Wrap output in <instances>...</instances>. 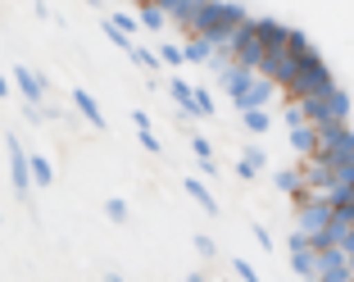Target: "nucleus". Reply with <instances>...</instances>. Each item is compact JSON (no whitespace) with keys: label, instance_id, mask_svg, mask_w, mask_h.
Masks as SVG:
<instances>
[{"label":"nucleus","instance_id":"obj_22","mask_svg":"<svg viewBox=\"0 0 354 282\" xmlns=\"http://www.w3.org/2000/svg\"><path fill=\"white\" fill-rule=\"evenodd\" d=\"M191 150H196V159H214V150H209L205 136H196V141H191Z\"/></svg>","mask_w":354,"mask_h":282},{"label":"nucleus","instance_id":"obj_17","mask_svg":"<svg viewBox=\"0 0 354 282\" xmlns=\"http://www.w3.org/2000/svg\"><path fill=\"white\" fill-rule=\"evenodd\" d=\"M196 109H200V118H214V96L205 87H196Z\"/></svg>","mask_w":354,"mask_h":282},{"label":"nucleus","instance_id":"obj_20","mask_svg":"<svg viewBox=\"0 0 354 282\" xmlns=\"http://www.w3.org/2000/svg\"><path fill=\"white\" fill-rule=\"evenodd\" d=\"M236 278H241V282H259V273H254L250 260H236Z\"/></svg>","mask_w":354,"mask_h":282},{"label":"nucleus","instance_id":"obj_18","mask_svg":"<svg viewBox=\"0 0 354 282\" xmlns=\"http://www.w3.org/2000/svg\"><path fill=\"white\" fill-rule=\"evenodd\" d=\"M159 64L177 69V64H182V46H159Z\"/></svg>","mask_w":354,"mask_h":282},{"label":"nucleus","instance_id":"obj_15","mask_svg":"<svg viewBox=\"0 0 354 282\" xmlns=\"http://www.w3.org/2000/svg\"><path fill=\"white\" fill-rule=\"evenodd\" d=\"M109 23H114V28H118V32H123L127 42H132V37H136V28H141V23H136V19H132V14H123V10H118V14H109Z\"/></svg>","mask_w":354,"mask_h":282},{"label":"nucleus","instance_id":"obj_8","mask_svg":"<svg viewBox=\"0 0 354 282\" xmlns=\"http://www.w3.org/2000/svg\"><path fill=\"white\" fill-rule=\"evenodd\" d=\"M73 105L82 109V118H86L91 127H104V114H100V105H95V96L86 91V87H73Z\"/></svg>","mask_w":354,"mask_h":282},{"label":"nucleus","instance_id":"obj_1","mask_svg":"<svg viewBox=\"0 0 354 282\" xmlns=\"http://www.w3.org/2000/svg\"><path fill=\"white\" fill-rule=\"evenodd\" d=\"M332 87H336L332 69H327L323 55L309 46V51L300 55V64H295V82L286 87V91H291V100H304V96H323V91H332Z\"/></svg>","mask_w":354,"mask_h":282},{"label":"nucleus","instance_id":"obj_4","mask_svg":"<svg viewBox=\"0 0 354 282\" xmlns=\"http://www.w3.org/2000/svg\"><path fill=\"white\" fill-rule=\"evenodd\" d=\"M10 178H14V191H19V196H28V191H32V178H28V150H23L14 136H10Z\"/></svg>","mask_w":354,"mask_h":282},{"label":"nucleus","instance_id":"obj_5","mask_svg":"<svg viewBox=\"0 0 354 282\" xmlns=\"http://www.w3.org/2000/svg\"><path fill=\"white\" fill-rule=\"evenodd\" d=\"M14 82H19V91L28 96V105H41L46 100V78L32 73L28 64H19V69H14Z\"/></svg>","mask_w":354,"mask_h":282},{"label":"nucleus","instance_id":"obj_6","mask_svg":"<svg viewBox=\"0 0 354 282\" xmlns=\"http://www.w3.org/2000/svg\"><path fill=\"white\" fill-rule=\"evenodd\" d=\"M291 127V146L300 159H309L313 150H318V132H313V123H286Z\"/></svg>","mask_w":354,"mask_h":282},{"label":"nucleus","instance_id":"obj_13","mask_svg":"<svg viewBox=\"0 0 354 282\" xmlns=\"http://www.w3.org/2000/svg\"><path fill=\"white\" fill-rule=\"evenodd\" d=\"M241 118H245V127H250L254 136H263V132L272 127V114H268V109H245Z\"/></svg>","mask_w":354,"mask_h":282},{"label":"nucleus","instance_id":"obj_10","mask_svg":"<svg viewBox=\"0 0 354 282\" xmlns=\"http://www.w3.org/2000/svg\"><path fill=\"white\" fill-rule=\"evenodd\" d=\"M182 187H187V196L196 200L200 209H209V214H218V200L209 196V187H205V182H200V178H187V182H182Z\"/></svg>","mask_w":354,"mask_h":282},{"label":"nucleus","instance_id":"obj_21","mask_svg":"<svg viewBox=\"0 0 354 282\" xmlns=\"http://www.w3.org/2000/svg\"><path fill=\"white\" fill-rule=\"evenodd\" d=\"M136 136H141V146H146L150 155H164V146H159V136H155V132H136Z\"/></svg>","mask_w":354,"mask_h":282},{"label":"nucleus","instance_id":"obj_23","mask_svg":"<svg viewBox=\"0 0 354 282\" xmlns=\"http://www.w3.org/2000/svg\"><path fill=\"white\" fill-rule=\"evenodd\" d=\"M132 127H136V132H150V114H146V109H136V114H132Z\"/></svg>","mask_w":354,"mask_h":282},{"label":"nucleus","instance_id":"obj_3","mask_svg":"<svg viewBox=\"0 0 354 282\" xmlns=\"http://www.w3.org/2000/svg\"><path fill=\"white\" fill-rule=\"evenodd\" d=\"M254 69H241V64H218V82H223V91H227V100H236V96H245L254 87Z\"/></svg>","mask_w":354,"mask_h":282},{"label":"nucleus","instance_id":"obj_14","mask_svg":"<svg viewBox=\"0 0 354 282\" xmlns=\"http://www.w3.org/2000/svg\"><path fill=\"white\" fill-rule=\"evenodd\" d=\"M127 55H132V60L141 64V69H150V73H155V69H164V64H159V55H155V51H146V46H136V42H132V51H127Z\"/></svg>","mask_w":354,"mask_h":282},{"label":"nucleus","instance_id":"obj_26","mask_svg":"<svg viewBox=\"0 0 354 282\" xmlns=\"http://www.w3.org/2000/svg\"><path fill=\"white\" fill-rule=\"evenodd\" d=\"M0 96H10V78L5 73H0Z\"/></svg>","mask_w":354,"mask_h":282},{"label":"nucleus","instance_id":"obj_7","mask_svg":"<svg viewBox=\"0 0 354 282\" xmlns=\"http://www.w3.org/2000/svg\"><path fill=\"white\" fill-rule=\"evenodd\" d=\"M168 91H173V100L182 105V114H187V118H200V109H196V87H191L187 78H168Z\"/></svg>","mask_w":354,"mask_h":282},{"label":"nucleus","instance_id":"obj_19","mask_svg":"<svg viewBox=\"0 0 354 282\" xmlns=\"http://www.w3.org/2000/svg\"><path fill=\"white\" fill-rule=\"evenodd\" d=\"M104 37H109V42H114L118 51H132V42H127V37H123V32H118V28H114L109 19H104Z\"/></svg>","mask_w":354,"mask_h":282},{"label":"nucleus","instance_id":"obj_11","mask_svg":"<svg viewBox=\"0 0 354 282\" xmlns=\"http://www.w3.org/2000/svg\"><path fill=\"white\" fill-rule=\"evenodd\" d=\"M209 42H200V37H187V46H182V64H209Z\"/></svg>","mask_w":354,"mask_h":282},{"label":"nucleus","instance_id":"obj_24","mask_svg":"<svg viewBox=\"0 0 354 282\" xmlns=\"http://www.w3.org/2000/svg\"><path fill=\"white\" fill-rule=\"evenodd\" d=\"M254 241H259V246H268V251H272V232L263 228V223H254Z\"/></svg>","mask_w":354,"mask_h":282},{"label":"nucleus","instance_id":"obj_16","mask_svg":"<svg viewBox=\"0 0 354 282\" xmlns=\"http://www.w3.org/2000/svg\"><path fill=\"white\" fill-rule=\"evenodd\" d=\"M104 214H109V219H114V223H127V200L109 196V200H104Z\"/></svg>","mask_w":354,"mask_h":282},{"label":"nucleus","instance_id":"obj_9","mask_svg":"<svg viewBox=\"0 0 354 282\" xmlns=\"http://www.w3.org/2000/svg\"><path fill=\"white\" fill-rule=\"evenodd\" d=\"M28 178L37 182V187H50V182H55L50 159H46V155H28Z\"/></svg>","mask_w":354,"mask_h":282},{"label":"nucleus","instance_id":"obj_2","mask_svg":"<svg viewBox=\"0 0 354 282\" xmlns=\"http://www.w3.org/2000/svg\"><path fill=\"white\" fill-rule=\"evenodd\" d=\"M295 105H300L304 123H350V96H345L341 82H336L332 91L304 96V100H295Z\"/></svg>","mask_w":354,"mask_h":282},{"label":"nucleus","instance_id":"obj_12","mask_svg":"<svg viewBox=\"0 0 354 282\" xmlns=\"http://www.w3.org/2000/svg\"><path fill=\"white\" fill-rule=\"evenodd\" d=\"M141 28L146 32H164V10H159V5H150V0H141Z\"/></svg>","mask_w":354,"mask_h":282},{"label":"nucleus","instance_id":"obj_25","mask_svg":"<svg viewBox=\"0 0 354 282\" xmlns=\"http://www.w3.org/2000/svg\"><path fill=\"white\" fill-rule=\"evenodd\" d=\"M196 251H200V255L209 260V255H214V241H209V237H196Z\"/></svg>","mask_w":354,"mask_h":282},{"label":"nucleus","instance_id":"obj_27","mask_svg":"<svg viewBox=\"0 0 354 282\" xmlns=\"http://www.w3.org/2000/svg\"><path fill=\"white\" fill-rule=\"evenodd\" d=\"M187 282H205V273H187Z\"/></svg>","mask_w":354,"mask_h":282}]
</instances>
